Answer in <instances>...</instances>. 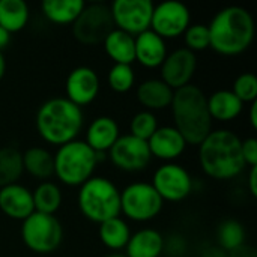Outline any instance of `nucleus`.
Wrapping results in <instances>:
<instances>
[{
    "mask_svg": "<svg viewBox=\"0 0 257 257\" xmlns=\"http://www.w3.org/2000/svg\"><path fill=\"white\" fill-rule=\"evenodd\" d=\"M107 83L111 90L117 93H126L136 83V74L131 65L114 63L107 74Z\"/></svg>",
    "mask_w": 257,
    "mask_h": 257,
    "instance_id": "7c9ffc66",
    "label": "nucleus"
},
{
    "mask_svg": "<svg viewBox=\"0 0 257 257\" xmlns=\"http://www.w3.org/2000/svg\"><path fill=\"white\" fill-rule=\"evenodd\" d=\"M241 154L244 158L245 166L254 167L257 166V140L253 137H248L245 140H241Z\"/></svg>",
    "mask_w": 257,
    "mask_h": 257,
    "instance_id": "f704fd0d",
    "label": "nucleus"
},
{
    "mask_svg": "<svg viewBox=\"0 0 257 257\" xmlns=\"http://www.w3.org/2000/svg\"><path fill=\"white\" fill-rule=\"evenodd\" d=\"M105 257H126L125 254H119V253H113V254H108V256Z\"/></svg>",
    "mask_w": 257,
    "mask_h": 257,
    "instance_id": "a19ab883",
    "label": "nucleus"
},
{
    "mask_svg": "<svg viewBox=\"0 0 257 257\" xmlns=\"http://www.w3.org/2000/svg\"><path fill=\"white\" fill-rule=\"evenodd\" d=\"M99 239L101 242L113 251L123 250L131 238V230L128 223L122 217L110 218L99 224Z\"/></svg>",
    "mask_w": 257,
    "mask_h": 257,
    "instance_id": "bb28decb",
    "label": "nucleus"
},
{
    "mask_svg": "<svg viewBox=\"0 0 257 257\" xmlns=\"http://www.w3.org/2000/svg\"><path fill=\"white\" fill-rule=\"evenodd\" d=\"M119 137H120V130L117 122L110 116H99L90 122L86 131L84 142L90 149L102 155L104 152H108L111 149V146L116 143Z\"/></svg>",
    "mask_w": 257,
    "mask_h": 257,
    "instance_id": "6ab92c4d",
    "label": "nucleus"
},
{
    "mask_svg": "<svg viewBox=\"0 0 257 257\" xmlns=\"http://www.w3.org/2000/svg\"><path fill=\"white\" fill-rule=\"evenodd\" d=\"M32 197H33V206H35V212H41V214H47V215H54L63 200L62 196V190L50 181L41 182L35 191H32Z\"/></svg>",
    "mask_w": 257,
    "mask_h": 257,
    "instance_id": "cd10ccee",
    "label": "nucleus"
},
{
    "mask_svg": "<svg viewBox=\"0 0 257 257\" xmlns=\"http://www.w3.org/2000/svg\"><path fill=\"white\" fill-rule=\"evenodd\" d=\"M99 154L87 146L84 140H72L57 148L53 155L54 175L68 187H81L93 176Z\"/></svg>",
    "mask_w": 257,
    "mask_h": 257,
    "instance_id": "423d86ee",
    "label": "nucleus"
},
{
    "mask_svg": "<svg viewBox=\"0 0 257 257\" xmlns=\"http://www.w3.org/2000/svg\"><path fill=\"white\" fill-rule=\"evenodd\" d=\"M99 89H101L99 77L95 72V69L89 66L74 68L68 74L65 81L66 99H69L72 104L78 105L80 108L83 105L92 104L96 99Z\"/></svg>",
    "mask_w": 257,
    "mask_h": 257,
    "instance_id": "2eb2a0df",
    "label": "nucleus"
},
{
    "mask_svg": "<svg viewBox=\"0 0 257 257\" xmlns=\"http://www.w3.org/2000/svg\"><path fill=\"white\" fill-rule=\"evenodd\" d=\"M23 160L21 152L15 148H2L0 149V188L17 184L23 175Z\"/></svg>",
    "mask_w": 257,
    "mask_h": 257,
    "instance_id": "c85d7f7f",
    "label": "nucleus"
},
{
    "mask_svg": "<svg viewBox=\"0 0 257 257\" xmlns=\"http://www.w3.org/2000/svg\"><path fill=\"white\" fill-rule=\"evenodd\" d=\"M229 257H257V253L253 247L244 244V245H241L239 248L230 251V253H229Z\"/></svg>",
    "mask_w": 257,
    "mask_h": 257,
    "instance_id": "c9c22d12",
    "label": "nucleus"
},
{
    "mask_svg": "<svg viewBox=\"0 0 257 257\" xmlns=\"http://www.w3.org/2000/svg\"><path fill=\"white\" fill-rule=\"evenodd\" d=\"M83 110L63 96L50 98L36 111V131L39 137L54 146L77 140L83 130Z\"/></svg>",
    "mask_w": 257,
    "mask_h": 257,
    "instance_id": "20e7f679",
    "label": "nucleus"
},
{
    "mask_svg": "<svg viewBox=\"0 0 257 257\" xmlns=\"http://www.w3.org/2000/svg\"><path fill=\"white\" fill-rule=\"evenodd\" d=\"M184 41L187 45V50L191 53L197 51H205L209 48V30L208 24L197 23V24H190L188 29L184 32Z\"/></svg>",
    "mask_w": 257,
    "mask_h": 257,
    "instance_id": "473e14b6",
    "label": "nucleus"
},
{
    "mask_svg": "<svg viewBox=\"0 0 257 257\" xmlns=\"http://www.w3.org/2000/svg\"><path fill=\"white\" fill-rule=\"evenodd\" d=\"M114 29L110 6L104 3L86 5L78 18L72 23L74 38L84 45L101 44Z\"/></svg>",
    "mask_w": 257,
    "mask_h": 257,
    "instance_id": "1a4fd4ad",
    "label": "nucleus"
},
{
    "mask_svg": "<svg viewBox=\"0 0 257 257\" xmlns=\"http://www.w3.org/2000/svg\"><path fill=\"white\" fill-rule=\"evenodd\" d=\"M136 60L149 69L160 68L167 56V45L163 38H160L151 29L134 36Z\"/></svg>",
    "mask_w": 257,
    "mask_h": 257,
    "instance_id": "a211bd4d",
    "label": "nucleus"
},
{
    "mask_svg": "<svg viewBox=\"0 0 257 257\" xmlns=\"http://www.w3.org/2000/svg\"><path fill=\"white\" fill-rule=\"evenodd\" d=\"M0 211L11 220L24 221L35 212L32 191L21 184L0 188Z\"/></svg>",
    "mask_w": 257,
    "mask_h": 257,
    "instance_id": "f3484780",
    "label": "nucleus"
},
{
    "mask_svg": "<svg viewBox=\"0 0 257 257\" xmlns=\"http://www.w3.org/2000/svg\"><path fill=\"white\" fill-rule=\"evenodd\" d=\"M164 202L149 182H133L120 191V214L136 223H146L160 215Z\"/></svg>",
    "mask_w": 257,
    "mask_h": 257,
    "instance_id": "6e6552de",
    "label": "nucleus"
},
{
    "mask_svg": "<svg viewBox=\"0 0 257 257\" xmlns=\"http://www.w3.org/2000/svg\"><path fill=\"white\" fill-rule=\"evenodd\" d=\"M23 170L36 179H48L54 175L53 154L41 146L29 148L21 154Z\"/></svg>",
    "mask_w": 257,
    "mask_h": 257,
    "instance_id": "393cba45",
    "label": "nucleus"
},
{
    "mask_svg": "<svg viewBox=\"0 0 257 257\" xmlns=\"http://www.w3.org/2000/svg\"><path fill=\"white\" fill-rule=\"evenodd\" d=\"M202 170L212 179L229 181L236 178L245 163L241 154V139L230 130L211 131L199 145Z\"/></svg>",
    "mask_w": 257,
    "mask_h": 257,
    "instance_id": "f03ea898",
    "label": "nucleus"
},
{
    "mask_svg": "<svg viewBox=\"0 0 257 257\" xmlns=\"http://www.w3.org/2000/svg\"><path fill=\"white\" fill-rule=\"evenodd\" d=\"M166 241L155 229H140L131 235L125 250L126 257H160Z\"/></svg>",
    "mask_w": 257,
    "mask_h": 257,
    "instance_id": "aec40b11",
    "label": "nucleus"
},
{
    "mask_svg": "<svg viewBox=\"0 0 257 257\" xmlns=\"http://www.w3.org/2000/svg\"><path fill=\"white\" fill-rule=\"evenodd\" d=\"M209 47L221 56H238L248 50L254 39V20L241 6L220 9L209 26Z\"/></svg>",
    "mask_w": 257,
    "mask_h": 257,
    "instance_id": "f257e3e1",
    "label": "nucleus"
},
{
    "mask_svg": "<svg viewBox=\"0 0 257 257\" xmlns=\"http://www.w3.org/2000/svg\"><path fill=\"white\" fill-rule=\"evenodd\" d=\"M190 24L191 14L188 6H185L184 3L169 0L160 5H154L151 30L155 32L164 41L182 36Z\"/></svg>",
    "mask_w": 257,
    "mask_h": 257,
    "instance_id": "f8f14e48",
    "label": "nucleus"
},
{
    "mask_svg": "<svg viewBox=\"0 0 257 257\" xmlns=\"http://www.w3.org/2000/svg\"><path fill=\"white\" fill-rule=\"evenodd\" d=\"M77 203L83 217L96 224L120 217V191L104 176L87 179L78 190Z\"/></svg>",
    "mask_w": 257,
    "mask_h": 257,
    "instance_id": "39448f33",
    "label": "nucleus"
},
{
    "mask_svg": "<svg viewBox=\"0 0 257 257\" xmlns=\"http://www.w3.org/2000/svg\"><path fill=\"white\" fill-rule=\"evenodd\" d=\"M149 152L152 158H158L164 163H175L187 148L184 137L175 126H158L152 137L148 140Z\"/></svg>",
    "mask_w": 257,
    "mask_h": 257,
    "instance_id": "dca6fc26",
    "label": "nucleus"
},
{
    "mask_svg": "<svg viewBox=\"0 0 257 257\" xmlns=\"http://www.w3.org/2000/svg\"><path fill=\"white\" fill-rule=\"evenodd\" d=\"M218 245L226 251H233L245 244V230L236 220H226L217 229Z\"/></svg>",
    "mask_w": 257,
    "mask_h": 257,
    "instance_id": "c756f323",
    "label": "nucleus"
},
{
    "mask_svg": "<svg viewBox=\"0 0 257 257\" xmlns=\"http://www.w3.org/2000/svg\"><path fill=\"white\" fill-rule=\"evenodd\" d=\"M102 45H104L107 56L114 63L131 65L136 60L134 36H131L119 29H113L107 35V38L102 41Z\"/></svg>",
    "mask_w": 257,
    "mask_h": 257,
    "instance_id": "5701e85b",
    "label": "nucleus"
},
{
    "mask_svg": "<svg viewBox=\"0 0 257 257\" xmlns=\"http://www.w3.org/2000/svg\"><path fill=\"white\" fill-rule=\"evenodd\" d=\"M170 108L173 126L179 131L187 145L199 146L212 131L206 95L196 84H187L175 90Z\"/></svg>",
    "mask_w": 257,
    "mask_h": 257,
    "instance_id": "7ed1b4c3",
    "label": "nucleus"
},
{
    "mask_svg": "<svg viewBox=\"0 0 257 257\" xmlns=\"http://www.w3.org/2000/svg\"><path fill=\"white\" fill-rule=\"evenodd\" d=\"M161 68V80L175 92L190 84L197 69V57L187 48L167 53Z\"/></svg>",
    "mask_w": 257,
    "mask_h": 257,
    "instance_id": "4468645a",
    "label": "nucleus"
},
{
    "mask_svg": "<svg viewBox=\"0 0 257 257\" xmlns=\"http://www.w3.org/2000/svg\"><path fill=\"white\" fill-rule=\"evenodd\" d=\"M30 18V9L24 0H0V27L9 33L23 30Z\"/></svg>",
    "mask_w": 257,
    "mask_h": 257,
    "instance_id": "a878e982",
    "label": "nucleus"
},
{
    "mask_svg": "<svg viewBox=\"0 0 257 257\" xmlns=\"http://www.w3.org/2000/svg\"><path fill=\"white\" fill-rule=\"evenodd\" d=\"M232 92L242 104H251L257 101V77L251 72H244L236 77Z\"/></svg>",
    "mask_w": 257,
    "mask_h": 257,
    "instance_id": "72a5a7b5",
    "label": "nucleus"
},
{
    "mask_svg": "<svg viewBox=\"0 0 257 257\" xmlns=\"http://www.w3.org/2000/svg\"><path fill=\"white\" fill-rule=\"evenodd\" d=\"M173 98V90L161 78H149L139 84L137 99L148 110H163L170 107Z\"/></svg>",
    "mask_w": 257,
    "mask_h": 257,
    "instance_id": "412c9836",
    "label": "nucleus"
},
{
    "mask_svg": "<svg viewBox=\"0 0 257 257\" xmlns=\"http://www.w3.org/2000/svg\"><path fill=\"white\" fill-rule=\"evenodd\" d=\"M248 190L253 197L257 196V166L250 167V175H248Z\"/></svg>",
    "mask_w": 257,
    "mask_h": 257,
    "instance_id": "e433bc0d",
    "label": "nucleus"
},
{
    "mask_svg": "<svg viewBox=\"0 0 257 257\" xmlns=\"http://www.w3.org/2000/svg\"><path fill=\"white\" fill-rule=\"evenodd\" d=\"M206 104L211 119L218 122H230L236 119L244 107V104L229 89H220L211 93L206 96Z\"/></svg>",
    "mask_w": 257,
    "mask_h": 257,
    "instance_id": "4be33fe9",
    "label": "nucleus"
},
{
    "mask_svg": "<svg viewBox=\"0 0 257 257\" xmlns=\"http://www.w3.org/2000/svg\"><path fill=\"white\" fill-rule=\"evenodd\" d=\"M110 12L114 29L137 36L151 29L154 3L151 0H114Z\"/></svg>",
    "mask_w": 257,
    "mask_h": 257,
    "instance_id": "9b49d317",
    "label": "nucleus"
},
{
    "mask_svg": "<svg viewBox=\"0 0 257 257\" xmlns=\"http://www.w3.org/2000/svg\"><path fill=\"white\" fill-rule=\"evenodd\" d=\"M9 42H11V33L6 32L3 27H0V51H3Z\"/></svg>",
    "mask_w": 257,
    "mask_h": 257,
    "instance_id": "4c0bfd02",
    "label": "nucleus"
},
{
    "mask_svg": "<svg viewBox=\"0 0 257 257\" xmlns=\"http://www.w3.org/2000/svg\"><path fill=\"white\" fill-rule=\"evenodd\" d=\"M108 157L114 167L130 173L145 170L152 161L148 142L131 134L120 136L108 151Z\"/></svg>",
    "mask_w": 257,
    "mask_h": 257,
    "instance_id": "ddd939ff",
    "label": "nucleus"
},
{
    "mask_svg": "<svg viewBox=\"0 0 257 257\" xmlns=\"http://www.w3.org/2000/svg\"><path fill=\"white\" fill-rule=\"evenodd\" d=\"M84 6L83 0H45L41 5L45 18L59 26H72Z\"/></svg>",
    "mask_w": 257,
    "mask_h": 257,
    "instance_id": "b1692460",
    "label": "nucleus"
},
{
    "mask_svg": "<svg viewBox=\"0 0 257 257\" xmlns=\"http://www.w3.org/2000/svg\"><path fill=\"white\" fill-rule=\"evenodd\" d=\"M157 128H158L157 116L148 110H142L136 113L130 122V134L145 142H148L152 137Z\"/></svg>",
    "mask_w": 257,
    "mask_h": 257,
    "instance_id": "2f4dec72",
    "label": "nucleus"
},
{
    "mask_svg": "<svg viewBox=\"0 0 257 257\" xmlns=\"http://www.w3.org/2000/svg\"><path fill=\"white\" fill-rule=\"evenodd\" d=\"M151 185L163 202H182L193 191V179L190 172L178 163L161 164L154 172Z\"/></svg>",
    "mask_w": 257,
    "mask_h": 257,
    "instance_id": "9d476101",
    "label": "nucleus"
},
{
    "mask_svg": "<svg viewBox=\"0 0 257 257\" xmlns=\"http://www.w3.org/2000/svg\"><path fill=\"white\" fill-rule=\"evenodd\" d=\"M250 123H251V126L256 130L257 128V101L256 102H251V105H250Z\"/></svg>",
    "mask_w": 257,
    "mask_h": 257,
    "instance_id": "58836bf2",
    "label": "nucleus"
},
{
    "mask_svg": "<svg viewBox=\"0 0 257 257\" xmlns=\"http://www.w3.org/2000/svg\"><path fill=\"white\" fill-rule=\"evenodd\" d=\"M21 239L33 253L48 254L62 244L63 227L54 215L33 212L21 224Z\"/></svg>",
    "mask_w": 257,
    "mask_h": 257,
    "instance_id": "0eeeda50",
    "label": "nucleus"
},
{
    "mask_svg": "<svg viewBox=\"0 0 257 257\" xmlns=\"http://www.w3.org/2000/svg\"><path fill=\"white\" fill-rule=\"evenodd\" d=\"M5 72H6V60H5L3 51H0V80L5 77Z\"/></svg>",
    "mask_w": 257,
    "mask_h": 257,
    "instance_id": "ea45409f",
    "label": "nucleus"
}]
</instances>
